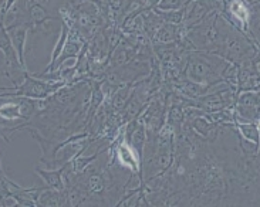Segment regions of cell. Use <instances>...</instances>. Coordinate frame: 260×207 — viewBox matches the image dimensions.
I'll return each instance as SVG.
<instances>
[{
    "label": "cell",
    "instance_id": "obj_10",
    "mask_svg": "<svg viewBox=\"0 0 260 207\" xmlns=\"http://www.w3.org/2000/svg\"><path fill=\"white\" fill-rule=\"evenodd\" d=\"M238 107H247V108H259V92H245L238 99Z\"/></svg>",
    "mask_w": 260,
    "mask_h": 207
},
{
    "label": "cell",
    "instance_id": "obj_12",
    "mask_svg": "<svg viewBox=\"0 0 260 207\" xmlns=\"http://www.w3.org/2000/svg\"><path fill=\"white\" fill-rule=\"evenodd\" d=\"M28 14H30V20H31L33 24H40L42 21L49 19L47 12H46V10L43 9V6H40V5H33V6L30 7Z\"/></svg>",
    "mask_w": 260,
    "mask_h": 207
},
{
    "label": "cell",
    "instance_id": "obj_5",
    "mask_svg": "<svg viewBox=\"0 0 260 207\" xmlns=\"http://www.w3.org/2000/svg\"><path fill=\"white\" fill-rule=\"evenodd\" d=\"M37 175L44 180V183L47 185L50 189H56L63 192L64 190V183H63V176H61V169H47V170H42V169H36Z\"/></svg>",
    "mask_w": 260,
    "mask_h": 207
},
{
    "label": "cell",
    "instance_id": "obj_4",
    "mask_svg": "<svg viewBox=\"0 0 260 207\" xmlns=\"http://www.w3.org/2000/svg\"><path fill=\"white\" fill-rule=\"evenodd\" d=\"M7 31H9V37H10V42H12V46L16 50L17 53V57H19V61L24 62L23 60V47H24V42H26V34H27V26L23 23L20 24H14V26H10L7 27Z\"/></svg>",
    "mask_w": 260,
    "mask_h": 207
},
{
    "label": "cell",
    "instance_id": "obj_2",
    "mask_svg": "<svg viewBox=\"0 0 260 207\" xmlns=\"http://www.w3.org/2000/svg\"><path fill=\"white\" fill-rule=\"evenodd\" d=\"M61 84H49L39 81V80H31L30 77H24V83L20 87L19 92L14 95H23L27 98H46L51 92H54L60 88Z\"/></svg>",
    "mask_w": 260,
    "mask_h": 207
},
{
    "label": "cell",
    "instance_id": "obj_13",
    "mask_svg": "<svg viewBox=\"0 0 260 207\" xmlns=\"http://www.w3.org/2000/svg\"><path fill=\"white\" fill-rule=\"evenodd\" d=\"M88 2H99V3H103V5H107L108 0H88Z\"/></svg>",
    "mask_w": 260,
    "mask_h": 207
},
{
    "label": "cell",
    "instance_id": "obj_6",
    "mask_svg": "<svg viewBox=\"0 0 260 207\" xmlns=\"http://www.w3.org/2000/svg\"><path fill=\"white\" fill-rule=\"evenodd\" d=\"M37 203L40 206H64V194L56 189H46L39 194Z\"/></svg>",
    "mask_w": 260,
    "mask_h": 207
},
{
    "label": "cell",
    "instance_id": "obj_11",
    "mask_svg": "<svg viewBox=\"0 0 260 207\" xmlns=\"http://www.w3.org/2000/svg\"><path fill=\"white\" fill-rule=\"evenodd\" d=\"M186 0H159L156 3L155 12H174V10H179L181 7L185 5Z\"/></svg>",
    "mask_w": 260,
    "mask_h": 207
},
{
    "label": "cell",
    "instance_id": "obj_8",
    "mask_svg": "<svg viewBox=\"0 0 260 207\" xmlns=\"http://www.w3.org/2000/svg\"><path fill=\"white\" fill-rule=\"evenodd\" d=\"M17 119H23L20 114V105L19 102H5L0 105V121L3 122H14Z\"/></svg>",
    "mask_w": 260,
    "mask_h": 207
},
{
    "label": "cell",
    "instance_id": "obj_1",
    "mask_svg": "<svg viewBox=\"0 0 260 207\" xmlns=\"http://www.w3.org/2000/svg\"><path fill=\"white\" fill-rule=\"evenodd\" d=\"M228 64L229 62L215 55L197 53V54L190 55L188 67H186V76L189 81L211 87L212 84L220 81L219 78Z\"/></svg>",
    "mask_w": 260,
    "mask_h": 207
},
{
    "label": "cell",
    "instance_id": "obj_7",
    "mask_svg": "<svg viewBox=\"0 0 260 207\" xmlns=\"http://www.w3.org/2000/svg\"><path fill=\"white\" fill-rule=\"evenodd\" d=\"M134 47L135 46H133V44H120L115 49L113 58H111V64H113L114 67H121V65L127 64L133 58L134 54H135V49Z\"/></svg>",
    "mask_w": 260,
    "mask_h": 207
},
{
    "label": "cell",
    "instance_id": "obj_3",
    "mask_svg": "<svg viewBox=\"0 0 260 207\" xmlns=\"http://www.w3.org/2000/svg\"><path fill=\"white\" fill-rule=\"evenodd\" d=\"M117 158L120 159L121 165L124 166L125 169L131 170L133 173H140V156L137 155V152L134 151L129 144L122 142L118 149H117Z\"/></svg>",
    "mask_w": 260,
    "mask_h": 207
},
{
    "label": "cell",
    "instance_id": "obj_9",
    "mask_svg": "<svg viewBox=\"0 0 260 207\" xmlns=\"http://www.w3.org/2000/svg\"><path fill=\"white\" fill-rule=\"evenodd\" d=\"M239 131L242 132V136H245L247 141L257 144L259 142V129L256 124H238Z\"/></svg>",
    "mask_w": 260,
    "mask_h": 207
}]
</instances>
